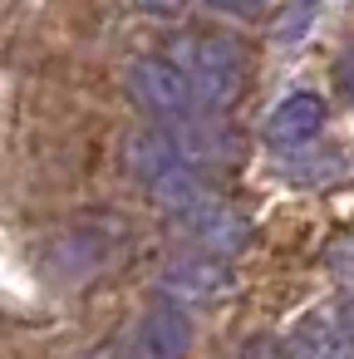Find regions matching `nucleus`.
Here are the masks:
<instances>
[{
  "instance_id": "1",
  "label": "nucleus",
  "mask_w": 354,
  "mask_h": 359,
  "mask_svg": "<svg viewBox=\"0 0 354 359\" xmlns=\"http://www.w3.org/2000/svg\"><path fill=\"white\" fill-rule=\"evenodd\" d=\"M168 60L187 74L192 94L207 104V109H226L241 99L246 89V74H251V60L236 40L226 35H177Z\"/></svg>"
},
{
  "instance_id": "2",
  "label": "nucleus",
  "mask_w": 354,
  "mask_h": 359,
  "mask_svg": "<svg viewBox=\"0 0 354 359\" xmlns=\"http://www.w3.org/2000/svg\"><path fill=\"white\" fill-rule=\"evenodd\" d=\"M128 94H133V104L153 118V123H163V128H177V123H187V118H197L207 104L192 94V84H187V74L168 60V55H143V60H133L128 65Z\"/></svg>"
},
{
  "instance_id": "3",
  "label": "nucleus",
  "mask_w": 354,
  "mask_h": 359,
  "mask_svg": "<svg viewBox=\"0 0 354 359\" xmlns=\"http://www.w3.org/2000/svg\"><path fill=\"white\" fill-rule=\"evenodd\" d=\"M163 290L172 305H217L226 290H231V266L222 256H207V251H182L163 266Z\"/></svg>"
},
{
  "instance_id": "4",
  "label": "nucleus",
  "mask_w": 354,
  "mask_h": 359,
  "mask_svg": "<svg viewBox=\"0 0 354 359\" xmlns=\"http://www.w3.org/2000/svg\"><path fill=\"white\" fill-rule=\"evenodd\" d=\"M177 226L187 231V241H192L197 251L222 256V261L241 256V251H246V241H251V222H246L236 207L217 202V197H207V202H197L192 212H182V217H177Z\"/></svg>"
},
{
  "instance_id": "5",
  "label": "nucleus",
  "mask_w": 354,
  "mask_h": 359,
  "mask_svg": "<svg viewBox=\"0 0 354 359\" xmlns=\"http://www.w3.org/2000/svg\"><path fill=\"white\" fill-rule=\"evenodd\" d=\"M325 133V99L310 94V89H295L285 94L271 114H266V143L275 148H305Z\"/></svg>"
},
{
  "instance_id": "6",
  "label": "nucleus",
  "mask_w": 354,
  "mask_h": 359,
  "mask_svg": "<svg viewBox=\"0 0 354 359\" xmlns=\"http://www.w3.org/2000/svg\"><path fill=\"white\" fill-rule=\"evenodd\" d=\"M290 359H354V334L339 315H305L285 339Z\"/></svg>"
},
{
  "instance_id": "7",
  "label": "nucleus",
  "mask_w": 354,
  "mask_h": 359,
  "mask_svg": "<svg viewBox=\"0 0 354 359\" xmlns=\"http://www.w3.org/2000/svg\"><path fill=\"white\" fill-rule=\"evenodd\" d=\"M123 163H128V172L143 182V187H153V182H163L172 168H182L187 158H182V148H177V138L168 133V128H138L133 138H128V153H123Z\"/></svg>"
},
{
  "instance_id": "8",
  "label": "nucleus",
  "mask_w": 354,
  "mask_h": 359,
  "mask_svg": "<svg viewBox=\"0 0 354 359\" xmlns=\"http://www.w3.org/2000/svg\"><path fill=\"white\" fill-rule=\"evenodd\" d=\"M138 349L143 359H182L192 349V320L182 315V305H153L138 325Z\"/></svg>"
},
{
  "instance_id": "9",
  "label": "nucleus",
  "mask_w": 354,
  "mask_h": 359,
  "mask_svg": "<svg viewBox=\"0 0 354 359\" xmlns=\"http://www.w3.org/2000/svg\"><path fill=\"white\" fill-rule=\"evenodd\" d=\"M148 197H153L158 207H168L172 217H182V212H192L197 202H207V197H212V187H207L202 168L182 163V168H172L163 182H153V187H148Z\"/></svg>"
},
{
  "instance_id": "10",
  "label": "nucleus",
  "mask_w": 354,
  "mask_h": 359,
  "mask_svg": "<svg viewBox=\"0 0 354 359\" xmlns=\"http://www.w3.org/2000/svg\"><path fill=\"white\" fill-rule=\"evenodd\" d=\"M104 261V251L84 236V231H74V236H64L60 246H55V256H50V266L60 271V276H89L94 266Z\"/></svg>"
},
{
  "instance_id": "11",
  "label": "nucleus",
  "mask_w": 354,
  "mask_h": 359,
  "mask_svg": "<svg viewBox=\"0 0 354 359\" xmlns=\"http://www.w3.org/2000/svg\"><path fill=\"white\" fill-rule=\"evenodd\" d=\"M315 15H320V0H290L285 15H280V40H285V45H295V40L315 25Z\"/></svg>"
},
{
  "instance_id": "12",
  "label": "nucleus",
  "mask_w": 354,
  "mask_h": 359,
  "mask_svg": "<svg viewBox=\"0 0 354 359\" xmlns=\"http://www.w3.org/2000/svg\"><path fill=\"white\" fill-rule=\"evenodd\" d=\"M329 271H334V280H344L349 285V295H354V236H339L334 246H329Z\"/></svg>"
},
{
  "instance_id": "13",
  "label": "nucleus",
  "mask_w": 354,
  "mask_h": 359,
  "mask_svg": "<svg viewBox=\"0 0 354 359\" xmlns=\"http://www.w3.org/2000/svg\"><path fill=\"white\" fill-rule=\"evenodd\" d=\"M202 6L217 11V15H231V20H256V15L271 11V0H202Z\"/></svg>"
},
{
  "instance_id": "14",
  "label": "nucleus",
  "mask_w": 354,
  "mask_h": 359,
  "mask_svg": "<svg viewBox=\"0 0 354 359\" xmlns=\"http://www.w3.org/2000/svg\"><path fill=\"white\" fill-rule=\"evenodd\" d=\"M133 6H138V11H148V15H177L187 0H133Z\"/></svg>"
},
{
  "instance_id": "15",
  "label": "nucleus",
  "mask_w": 354,
  "mask_h": 359,
  "mask_svg": "<svg viewBox=\"0 0 354 359\" xmlns=\"http://www.w3.org/2000/svg\"><path fill=\"white\" fill-rule=\"evenodd\" d=\"M339 84H344V94H354V55L339 65Z\"/></svg>"
},
{
  "instance_id": "16",
  "label": "nucleus",
  "mask_w": 354,
  "mask_h": 359,
  "mask_svg": "<svg viewBox=\"0 0 354 359\" xmlns=\"http://www.w3.org/2000/svg\"><path fill=\"white\" fill-rule=\"evenodd\" d=\"M339 320H344V330H349V334H354V295H349V300H344V305H339Z\"/></svg>"
},
{
  "instance_id": "17",
  "label": "nucleus",
  "mask_w": 354,
  "mask_h": 359,
  "mask_svg": "<svg viewBox=\"0 0 354 359\" xmlns=\"http://www.w3.org/2000/svg\"><path fill=\"white\" fill-rule=\"evenodd\" d=\"M241 359H271V354H266V349H261V344H251V349H246V354H241Z\"/></svg>"
}]
</instances>
